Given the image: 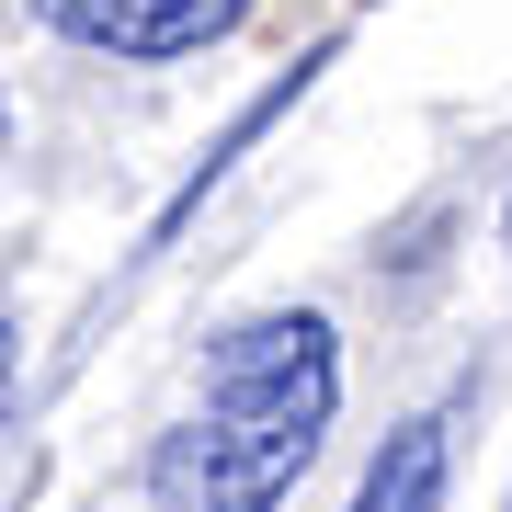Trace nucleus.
<instances>
[{"instance_id": "obj_1", "label": "nucleus", "mask_w": 512, "mask_h": 512, "mask_svg": "<svg viewBox=\"0 0 512 512\" xmlns=\"http://www.w3.org/2000/svg\"><path fill=\"white\" fill-rule=\"evenodd\" d=\"M330 410H342V342L319 308L239 319L205 353V399L160 444L148 501L160 512H285V490L308 478Z\"/></svg>"}, {"instance_id": "obj_2", "label": "nucleus", "mask_w": 512, "mask_h": 512, "mask_svg": "<svg viewBox=\"0 0 512 512\" xmlns=\"http://www.w3.org/2000/svg\"><path fill=\"white\" fill-rule=\"evenodd\" d=\"M46 35L92 46V57H205L217 35H239L251 0H35Z\"/></svg>"}, {"instance_id": "obj_3", "label": "nucleus", "mask_w": 512, "mask_h": 512, "mask_svg": "<svg viewBox=\"0 0 512 512\" xmlns=\"http://www.w3.org/2000/svg\"><path fill=\"white\" fill-rule=\"evenodd\" d=\"M444 467H456V444H444V421L421 410V421H399V433L365 456L353 512H444Z\"/></svg>"}, {"instance_id": "obj_4", "label": "nucleus", "mask_w": 512, "mask_h": 512, "mask_svg": "<svg viewBox=\"0 0 512 512\" xmlns=\"http://www.w3.org/2000/svg\"><path fill=\"white\" fill-rule=\"evenodd\" d=\"M501 251H512V217H501Z\"/></svg>"}]
</instances>
